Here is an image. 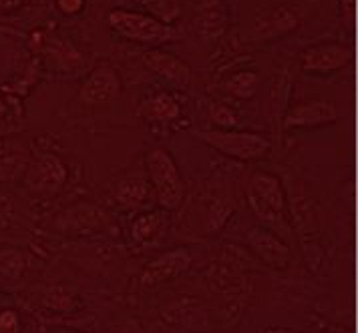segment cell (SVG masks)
<instances>
[{
    "mask_svg": "<svg viewBox=\"0 0 358 333\" xmlns=\"http://www.w3.org/2000/svg\"><path fill=\"white\" fill-rule=\"evenodd\" d=\"M143 165H145L147 179L153 191L155 203L162 207V211L165 213L176 211L185 199V181L181 177L173 155L167 149L155 147L145 153Z\"/></svg>",
    "mask_w": 358,
    "mask_h": 333,
    "instance_id": "obj_1",
    "label": "cell"
},
{
    "mask_svg": "<svg viewBox=\"0 0 358 333\" xmlns=\"http://www.w3.org/2000/svg\"><path fill=\"white\" fill-rule=\"evenodd\" d=\"M137 114L149 123H157V125L159 123H173L181 114V107H179L176 96H171L169 93H157V95L145 96L139 103Z\"/></svg>",
    "mask_w": 358,
    "mask_h": 333,
    "instance_id": "obj_15",
    "label": "cell"
},
{
    "mask_svg": "<svg viewBox=\"0 0 358 333\" xmlns=\"http://www.w3.org/2000/svg\"><path fill=\"white\" fill-rule=\"evenodd\" d=\"M300 24L302 16L290 4H266L252 18L250 36L256 43H272L294 32Z\"/></svg>",
    "mask_w": 358,
    "mask_h": 333,
    "instance_id": "obj_5",
    "label": "cell"
},
{
    "mask_svg": "<svg viewBox=\"0 0 358 333\" xmlns=\"http://www.w3.org/2000/svg\"><path fill=\"white\" fill-rule=\"evenodd\" d=\"M151 185L147 173L139 171H131L125 173L117 183L113 185V197L115 201L123 209H139L151 199Z\"/></svg>",
    "mask_w": 358,
    "mask_h": 333,
    "instance_id": "obj_13",
    "label": "cell"
},
{
    "mask_svg": "<svg viewBox=\"0 0 358 333\" xmlns=\"http://www.w3.org/2000/svg\"><path fill=\"white\" fill-rule=\"evenodd\" d=\"M143 64L147 68L162 77L165 82L173 84L176 89H185L192 82V71L173 52H167L163 48H151L143 54Z\"/></svg>",
    "mask_w": 358,
    "mask_h": 333,
    "instance_id": "obj_12",
    "label": "cell"
},
{
    "mask_svg": "<svg viewBox=\"0 0 358 333\" xmlns=\"http://www.w3.org/2000/svg\"><path fill=\"white\" fill-rule=\"evenodd\" d=\"M20 2L22 0H0V8H4V10H15L20 6Z\"/></svg>",
    "mask_w": 358,
    "mask_h": 333,
    "instance_id": "obj_22",
    "label": "cell"
},
{
    "mask_svg": "<svg viewBox=\"0 0 358 333\" xmlns=\"http://www.w3.org/2000/svg\"><path fill=\"white\" fill-rule=\"evenodd\" d=\"M167 229V219H165V211H155V209H145L139 215H135V219L131 223V239L141 245H153L163 237Z\"/></svg>",
    "mask_w": 358,
    "mask_h": 333,
    "instance_id": "obj_14",
    "label": "cell"
},
{
    "mask_svg": "<svg viewBox=\"0 0 358 333\" xmlns=\"http://www.w3.org/2000/svg\"><path fill=\"white\" fill-rule=\"evenodd\" d=\"M258 87H260V75L256 71H238L226 82V91L229 95L242 98V101H248L256 95Z\"/></svg>",
    "mask_w": 358,
    "mask_h": 333,
    "instance_id": "obj_16",
    "label": "cell"
},
{
    "mask_svg": "<svg viewBox=\"0 0 358 333\" xmlns=\"http://www.w3.org/2000/svg\"><path fill=\"white\" fill-rule=\"evenodd\" d=\"M0 333H22V318L15 307L0 309Z\"/></svg>",
    "mask_w": 358,
    "mask_h": 333,
    "instance_id": "obj_19",
    "label": "cell"
},
{
    "mask_svg": "<svg viewBox=\"0 0 358 333\" xmlns=\"http://www.w3.org/2000/svg\"><path fill=\"white\" fill-rule=\"evenodd\" d=\"M24 269V261L17 251H6L0 255V275L4 279H18Z\"/></svg>",
    "mask_w": 358,
    "mask_h": 333,
    "instance_id": "obj_18",
    "label": "cell"
},
{
    "mask_svg": "<svg viewBox=\"0 0 358 333\" xmlns=\"http://www.w3.org/2000/svg\"><path fill=\"white\" fill-rule=\"evenodd\" d=\"M107 22L119 36L133 40V43H141V45L155 47V45H163V43L178 38L176 29H171L169 24L162 22L159 18L149 16L145 13L115 8L109 13Z\"/></svg>",
    "mask_w": 358,
    "mask_h": 333,
    "instance_id": "obj_3",
    "label": "cell"
},
{
    "mask_svg": "<svg viewBox=\"0 0 358 333\" xmlns=\"http://www.w3.org/2000/svg\"><path fill=\"white\" fill-rule=\"evenodd\" d=\"M49 333H85V332L73 330V327H55V330H50Z\"/></svg>",
    "mask_w": 358,
    "mask_h": 333,
    "instance_id": "obj_23",
    "label": "cell"
},
{
    "mask_svg": "<svg viewBox=\"0 0 358 333\" xmlns=\"http://www.w3.org/2000/svg\"><path fill=\"white\" fill-rule=\"evenodd\" d=\"M197 137L215 149L217 153L229 159L254 163L266 157L272 149V143L266 135L254 131H240V128H213V131H199Z\"/></svg>",
    "mask_w": 358,
    "mask_h": 333,
    "instance_id": "obj_2",
    "label": "cell"
},
{
    "mask_svg": "<svg viewBox=\"0 0 358 333\" xmlns=\"http://www.w3.org/2000/svg\"><path fill=\"white\" fill-rule=\"evenodd\" d=\"M338 117H341V111L332 101L318 98V101H306L292 107L284 119V125L286 128H316L336 123Z\"/></svg>",
    "mask_w": 358,
    "mask_h": 333,
    "instance_id": "obj_11",
    "label": "cell"
},
{
    "mask_svg": "<svg viewBox=\"0 0 358 333\" xmlns=\"http://www.w3.org/2000/svg\"><path fill=\"white\" fill-rule=\"evenodd\" d=\"M245 197L250 209L264 223H282L286 213V193L284 185L274 173L258 171L250 177Z\"/></svg>",
    "mask_w": 358,
    "mask_h": 333,
    "instance_id": "obj_4",
    "label": "cell"
},
{
    "mask_svg": "<svg viewBox=\"0 0 358 333\" xmlns=\"http://www.w3.org/2000/svg\"><path fill=\"white\" fill-rule=\"evenodd\" d=\"M208 114L213 125H217L220 128H234L238 125V112L222 101H212L208 105Z\"/></svg>",
    "mask_w": 358,
    "mask_h": 333,
    "instance_id": "obj_17",
    "label": "cell"
},
{
    "mask_svg": "<svg viewBox=\"0 0 358 333\" xmlns=\"http://www.w3.org/2000/svg\"><path fill=\"white\" fill-rule=\"evenodd\" d=\"M192 267V253L185 247H176L169 251H163L157 257H153L147 263L141 275L139 286L143 289H155V287L176 281L183 273H187Z\"/></svg>",
    "mask_w": 358,
    "mask_h": 333,
    "instance_id": "obj_7",
    "label": "cell"
},
{
    "mask_svg": "<svg viewBox=\"0 0 358 333\" xmlns=\"http://www.w3.org/2000/svg\"><path fill=\"white\" fill-rule=\"evenodd\" d=\"M121 93V79L115 73L113 66L109 64H101L95 66L85 80L81 82V91L79 96L85 105L89 107H99L105 105L109 101H113L115 96Z\"/></svg>",
    "mask_w": 358,
    "mask_h": 333,
    "instance_id": "obj_10",
    "label": "cell"
},
{
    "mask_svg": "<svg viewBox=\"0 0 358 333\" xmlns=\"http://www.w3.org/2000/svg\"><path fill=\"white\" fill-rule=\"evenodd\" d=\"M85 2L87 0H57V8L66 16L79 15L83 8H85Z\"/></svg>",
    "mask_w": 358,
    "mask_h": 333,
    "instance_id": "obj_21",
    "label": "cell"
},
{
    "mask_svg": "<svg viewBox=\"0 0 358 333\" xmlns=\"http://www.w3.org/2000/svg\"><path fill=\"white\" fill-rule=\"evenodd\" d=\"M69 179V167L57 153L43 151L33 155L27 167V187L36 195H55Z\"/></svg>",
    "mask_w": 358,
    "mask_h": 333,
    "instance_id": "obj_6",
    "label": "cell"
},
{
    "mask_svg": "<svg viewBox=\"0 0 358 333\" xmlns=\"http://www.w3.org/2000/svg\"><path fill=\"white\" fill-rule=\"evenodd\" d=\"M248 243L254 249V253L262 261L276 271H284L292 263V251L284 243V239L276 235L268 227H254L248 231Z\"/></svg>",
    "mask_w": 358,
    "mask_h": 333,
    "instance_id": "obj_9",
    "label": "cell"
},
{
    "mask_svg": "<svg viewBox=\"0 0 358 333\" xmlns=\"http://www.w3.org/2000/svg\"><path fill=\"white\" fill-rule=\"evenodd\" d=\"M350 61H352V50L341 43L312 45L304 48L298 57L300 68L308 75H318V77L346 68Z\"/></svg>",
    "mask_w": 358,
    "mask_h": 333,
    "instance_id": "obj_8",
    "label": "cell"
},
{
    "mask_svg": "<svg viewBox=\"0 0 358 333\" xmlns=\"http://www.w3.org/2000/svg\"><path fill=\"white\" fill-rule=\"evenodd\" d=\"M231 215V209L228 205H224V201H213L210 207V227L217 229L224 223L228 221V217Z\"/></svg>",
    "mask_w": 358,
    "mask_h": 333,
    "instance_id": "obj_20",
    "label": "cell"
}]
</instances>
